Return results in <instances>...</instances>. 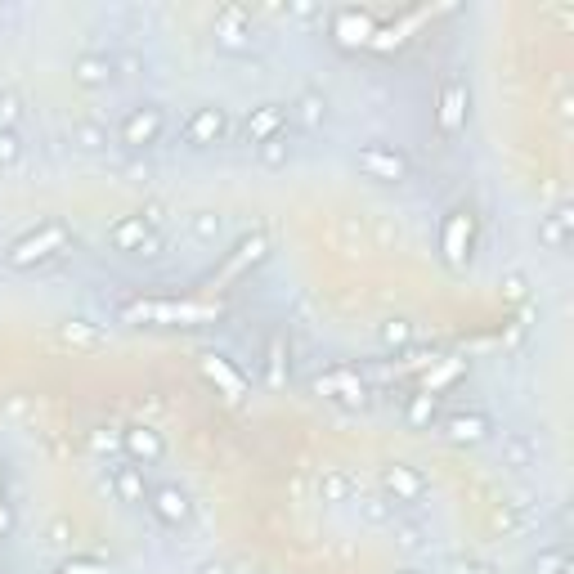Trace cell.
Returning <instances> with one entry per match:
<instances>
[{"label":"cell","mask_w":574,"mask_h":574,"mask_svg":"<svg viewBox=\"0 0 574 574\" xmlns=\"http://www.w3.org/2000/svg\"><path fill=\"white\" fill-rule=\"evenodd\" d=\"M68 247H72V229L63 225V220H45V225H36L32 234H23L18 243H9L5 265L9 270H36V265L63 256Z\"/></svg>","instance_id":"1"},{"label":"cell","mask_w":574,"mask_h":574,"mask_svg":"<svg viewBox=\"0 0 574 574\" xmlns=\"http://www.w3.org/2000/svg\"><path fill=\"white\" fill-rule=\"evenodd\" d=\"M355 166L377 184H404L409 180V171H413V162L404 157V148H395V144H364L355 153Z\"/></svg>","instance_id":"2"},{"label":"cell","mask_w":574,"mask_h":574,"mask_svg":"<svg viewBox=\"0 0 574 574\" xmlns=\"http://www.w3.org/2000/svg\"><path fill=\"white\" fill-rule=\"evenodd\" d=\"M108 247L126 256H157L162 238L153 234V220H144V211H140V216H122L108 225Z\"/></svg>","instance_id":"3"},{"label":"cell","mask_w":574,"mask_h":574,"mask_svg":"<svg viewBox=\"0 0 574 574\" xmlns=\"http://www.w3.org/2000/svg\"><path fill=\"white\" fill-rule=\"evenodd\" d=\"M471 238H476V216H471L467 207H453L440 229V252L453 270H462V265L471 261Z\"/></svg>","instance_id":"4"},{"label":"cell","mask_w":574,"mask_h":574,"mask_svg":"<svg viewBox=\"0 0 574 574\" xmlns=\"http://www.w3.org/2000/svg\"><path fill=\"white\" fill-rule=\"evenodd\" d=\"M166 131V113L157 104H140L131 108V113L122 117V126H117V140H122L126 148H153L157 140H162Z\"/></svg>","instance_id":"5"},{"label":"cell","mask_w":574,"mask_h":574,"mask_svg":"<svg viewBox=\"0 0 574 574\" xmlns=\"http://www.w3.org/2000/svg\"><path fill=\"white\" fill-rule=\"evenodd\" d=\"M467 117H471V90L467 81L449 77L440 86V104H435V126H440L444 135H462L467 131Z\"/></svg>","instance_id":"6"},{"label":"cell","mask_w":574,"mask_h":574,"mask_svg":"<svg viewBox=\"0 0 574 574\" xmlns=\"http://www.w3.org/2000/svg\"><path fill=\"white\" fill-rule=\"evenodd\" d=\"M229 135V113L220 104H198L184 122V144L189 148H211Z\"/></svg>","instance_id":"7"},{"label":"cell","mask_w":574,"mask_h":574,"mask_svg":"<svg viewBox=\"0 0 574 574\" xmlns=\"http://www.w3.org/2000/svg\"><path fill=\"white\" fill-rule=\"evenodd\" d=\"M216 45L229 54H247L252 50V14L243 5H220L216 9Z\"/></svg>","instance_id":"8"},{"label":"cell","mask_w":574,"mask_h":574,"mask_svg":"<svg viewBox=\"0 0 574 574\" xmlns=\"http://www.w3.org/2000/svg\"><path fill=\"white\" fill-rule=\"evenodd\" d=\"M382 489L395 507H413L427 498V476L409 462H391V467H382Z\"/></svg>","instance_id":"9"},{"label":"cell","mask_w":574,"mask_h":574,"mask_svg":"<svg viewBox=\"0 0 574 574\" xmlns=\"http://www.w3.org/2000/svg\"><path fill=\"white\" fill-rule=\"evenodd\" d=\"M377 36V23L368 9H355V5H341L332 9V41L346 45V50H355V45H368Z\"/></svg>","instance_id":"10"},{"label":"cell","mask_w":574,"mask_h":574,"mask_svg":"<svg viewBox=\"0 0 574 574\" xmlns=\"http://www.w3.org/2000/svg\"><path fill=\"white\" fill-rule=\"evenodd\" d=\"M440 435L449 444H458V449H471V444H485L489 435H494V422H489V413H480V409L449 413V418L440 422Z\"/></svg>","instance_id":"11"},{"label":"cell","mask_w":574,"mask_h":574,"mask_svg":"<svg viewBox=\"0 0 574 574\" xmlns=\"http://www.w3.org/2000/svg\"><path fill=\"white\" fill-rule=\"evenodd\" d=\"M148 507H153V516L166 525H189V516H193V503L180 485H153L148 489Z\"/></svg>","instance_id":"12"},{"label":"cell","mask_w":574,"mask_h":574,"mask_svg":"<svg viewBox=\"0 0 574 574\" xmlns=\"http://www.w3.org/2000/svg\"><path fill=\"white\" fill-rule=\"evenodd\" d=\"M287 131V104H256L243 122V140L247 144H265L274 135Z\"/></svg>","instance_id":"13"},{"label":"cell","mask_w":574,"mask_h":574,"mask_svg":"<svg viewBox=\"0 0 574 574\" xmlns=\"http://www.w3.org/2000/svg\"><path fill=\"white\" fill-rule=\"evenodd\" d=\"M122 449L135 467H153V462L166 458V440H162V431H153V427H126Z\"/></svg>","instance_id":"14"},{"label":"cell","mask_w":574,"mask_h":574,"mask_svg":"<svg viewBox=\"0 0 574 574\" xmlns=\"http://www.w3.org/2000/svg\"><path fill=\"white\" fill-rule=\"evenodd\" d=\"M113 77H117V59L113 54H104V50H81L77 59H72V81H77V86L99 90Z\"/></svg>","instance_id":"15"},{"label":"cell","mask_w":574,"mask_h":574,"mask_svg":"<svg viewBox=\"0 0 574 574\" xmlns=\"http://www.w3.org/2000/svg\"><path fill=\"white\" fill-rule=\"evenodd\" d=\"M539 243L548 247V252H570V243H574V207L570 202L552 207L548 216L539 220Z\"/></svg>","instance_id":"16"},{"label":"cell","mask_w":574,"mask_h":574,"mask_svg":"<svg viewBox=\"0 0 574 574\" xmlns=\"http://www.w3.org/2000/svg\"><path fill=\"white\" fill-rule=\"evenodd\" d=\"M265 256H270V238H265V234L243 238V243L234 247V256H225V265H220V279H243V274L256 270Z\"/></svg>","instance_id":"17"},{"label":"cell","mask_w":574,"mask_h":574,"mask_svg":"<svg viewBox=\"0 0 574 574\" xmlns=\"http://www.w3.org/2000/svg\"><path fill=\"white\" fill-rule=\"evenodd\" d=\"M287 122H296L301 131H319L328 122V95L323 90H301L296 104H287Z\"/></svg>","instance_id":"18"},{"label":"cell","mask_w":574,"mask_h":574,"mask_svg":"<svg viewBox=\"0 0 574 574\" xmlns=\"http://www.w3.org/2000/svg\"><path fill=\"white\" fill-rule=\"evenodd\" d=\"M207 305H126V319H148V323H175V319H207Z\"/></svg>","instance_id":"19"},{"label":"cell","mask_w":574,"mask_h":574,"mask_svg":"<svg viewBox=\"0 0 574 574\" xmlns=\"http://www.w3.org/2000/svg\"><path fill=\"white\" fill-rule=\"evenodd\" d=\"M435 422H440V395L435 391L409 395V404H404V427L409 431H431Z\"/></svg>","instance_id":"20"},{"label":"cell","mask_w":574,"mask_h":574,"mask_svg":"<svg viewBox=\"0 0 574 574\" xmlns=\"http://www.w3.org/2000/svg\"><path fill=\"white\" fill-rule=\"evenodd\" d=\"M113 494L122 498V503L140 507L148 503V485H144V467H135V462H122V467H113Z\"/></svg>","instance_id":"21"},{"label":"cell","mask_w":574,"mask_h":574,"mask_svg":"<svg viewBox=\"0 0 574 574\" xmlns=\"http://www.w3.org/2000/svg\"><path fill=\"white\" fill-rule=\"evenodd\" d=\"M202 373L211 377V382L220 386V391L225 395H234V400H243V391H247V377L238 373L234 364H229V359H220V355H207L202 359Z\"/></svg>","instance_id":"22"},{"label":"cell","mask_w":574,"mask_h":574,"mask_svg":"<svg viewBox=\"0 0 574 574\" xmlns=\"http://www.w3.org/2000/svg\"><path fill=\"white\" fill-rule=\"evenodd\" d=\"M319 395H328V400H364V382H359L355 373H346V368H337V373L319 377V386H314Z\"/></svg>","instance_id":"23"},{"label":"cell","mask_w":574,"mask_h":574,"mask_svg":"<svg viewBox=\"0 0 574 574\" xmlns=\"http://www.w3.org/2000/svg\"><path fill=\"white\" fill-rule=\"evenodd\" d=\"M68 140L81 148V153H99V148H108V131L99 122H90V117H81V122H72Z\"/></svg>","instance_id":"24"},{"label":"cell","mask_w":574,"mask_h":574,"mask_svg":"<svg viewBox=\"0 0 574 574\" xmlns=\"http://www.w3.org/2000/svg\"><path fill=\"white\" fill-rule=\"evenodd\" d=\"M503 453H507V462H512L516 471H525V467H534V458H539V444H534L525 431H512L503 440Z\"/></svg>","instance_id":"25"},{"label":"cell","mask_w":574,"mask_h":574,"mask_svg":"<svg viewBox=\"0 0 574 574\" xmlns=\"http://www.w3.org/2000/svg\"><path fill=\"white\" fill-rule=\"evenodd\" d=\"M256 157H261L265 171H283V166L292 162V144H287V131L274 135V140H265V144H256Z\"/></svg>","instance_id":"26"},{"label":"cell","mask_w":574,"mask_h":574,"mask_svg":"<svg viewBox=\"0 0 574 574\" xmlns=\"http://www.w3.org/2000/svg\"><path fill=\"white\" fill-rule=\"evenodd\" d=\"M377 337H382V346H391V350H409L413 341H418V328H413L409 319H386Z\"/></svg>","instance_id":"27"},{"label":"cell","mask_w":574,"mask_h":574,"mask_svg":"<svg viewBox=\"0 0 574 574\" xmlns=\"http://www.w3.org/2000/svg\"><path fill=\"white\" fill-rule=\"evenodd\" d=\"M319 494H323V503H350V494H355V480H350L346 471H328V476L319 480Z\"/></svg>","instance_id":"28"},{"label":"cell","mask_w":574,"mask_h":574,"mask_svg":"<svg viewBox=\"0 0 574 574\" xmlns=\"http://www.w3.org/2000/svg\"><path fill=\"white\" fill-rule=\"evenodd\" d=\"M283 355H287V337L274 332L270 346H265V382L270 386H283Z\"/></svg>","instance_id":"29"},{"label":"cell","mask_w":574,"mask_h":574,"mask_svg":"<svg viewBox=\"0 0 574 574\" xmlns=\"http://www.w3.org/2000/svg\"><path fill=\"white\" fill-rule=\"evenodd\" d=\"M359 516H364L368 525H395V503L391 498L368 494V498H359Z\"/></svg>","instance_id":"30"},{"label":"cell","mask_w":574,"mask_h":574,"mask_svg":"<svg viewBox=\"0 0 574 574\" xmlns=\"http://www.w3.org/2000/svg\"><path fill=\"white\" fill-rule=\"evenodd\" d=\"M534 574H574L570 552L566 548H543L539 561H534Z\"/></svg>","instance_id":"31"},{"label":"cell","mask_w":574,"mask_h":574,"mask_svg":"<svg viewBox=\"0 0 574 574\" xmlns=\"http://www.w3.org/2000/svg\"><path fill=\"white\" fill-rule=\"evenodd\" d=\"M18 122H23V99L0 90V131H18Z\"/></svg>","instance_id":"32"},{"label":"cell","mask_w":574,"mask_h":574,"mask_svg":"<svg viewBox=\"0 0 574 574\" xmlns=\"http://www.w3.org/2000/svg\"><path fill=\"white\" fill-rule=\"evenodd\" d=\"M193 234H198L202 243H211V238L220 234V216H216V211H193Z\"/></svg>","instance_id":"33"},{"label":"cell","mask_w":574,"mask_h":574,"mask_svg":"<svg viewBox=\"0 0 574 574\" xmlns=\"http://www.w3.org/2000/svg\"><path fill=\"white\" fill-rule=\"evenodd\" d=\"M503 296H507V301H516V305H521V301H525V296H530V279H525V274H521V270L503 274Z\"/></svg>","instance_id":"34"},{"label":"cell","mask_w":574,"mask_h":574,"mask_svg":"<svg viewBox=\"0 0 574 574\" xmlns=\"http://www.w3.org/2000/svg\"><path fill=\"white\" fill-rule=\"evenodd\" d=\"M18 157H23V140H18V131H0V166H14Z\"/></svg>","instance_id":"35"},{"label":"cell","mask_w":574,"mask_h":574,"mask_svg":"<svg viewBox=\"0 0 574 574\" xmlns=\"http://www.w3.org/2000/svg\"><path fill=\"white\" fill-rule=\"evenodd\" d=\"M9 534H14V507L0 498V539H9Z\"/></svg>","instance_id":"36"},{"label":"cell","mask_w":574,"mask_h":574,"mask_svg":"<svg viewBox=\"0 0 574 574\" xmlns=\"http://www.w3.org/2000/svg\"><path fill=\"white\" fill-rule=\"evenodd\" d=\"M63 337H68V341H95V332H90L86 323H68V328H63Z\"/></svg>","instance_id":"37"},{"label":"cell","mask_w":574,"mask_h":574,"mask_svg":"<svg viewBox=\"0 0 574 574\" xmlns=\"http://www.w3.org/2000/svg\"><path fill=\"white\" fill-rule=\"evenodd\" d=\"M458 574H498V570L489 566V561H462Z\"/></svg>","instance_id":"38"},{"label":"cell","mask_w":574,"mask_h":574,"mask_svg":"<svg viewBox=\"0 0 574 574\" xmlns=\"http://www.w3.org/2000/svg\"><path fill=\"white\" fill-rule=\"evenodd\" d=\"M135 68H140V59H135V54H122V59H117V72H126V77H135Z\"/></svg>","instance_id":"39"},{"label":"cell","mask_w":574,"mask_h":574,"mask_svg":"<svg viewBox=\"0 0 574 574\" xmlns=\"http://www.w3.org/2000/svg\"><path fill=\"white\" fill-rule=\"evenodd\" d=\"M198 574H229V566H220V561H207V566H198Z\"/></svg>","instance_id":"40"},{"label":"cell","mask_w":574,"mask_h":574,"mask_svg":"<svg viewBox=\"0 0 574 574\" xmlns=\"http://www.w3.org/2000/svg\"><path fill=\"white\" fill-rule=\"evenodd\" d=\"M0 498H5V462H0Z\"/></svg>","instance_id":"41"}]
</instances>
